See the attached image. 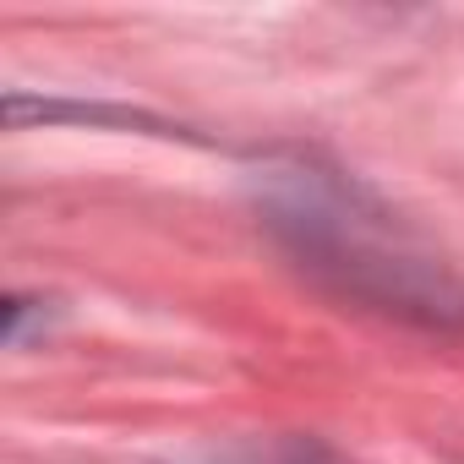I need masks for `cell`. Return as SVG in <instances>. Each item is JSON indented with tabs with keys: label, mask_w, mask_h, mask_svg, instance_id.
I'll return each mask as SVG.
<instances>
[{
	"label": "cell",
	"mask_w": 464,
	"mask_h": 464,
	"mask_svg": "<svg viewBox=\"0 0 464 464\" xmlns=\"http://www.w3.org/2000/svg\"><path fill=\"white\" fill-rule=\"evenodd\" d=\"M263 224L328 295L426 334H464V279L339 169H268Z\"/></svg>",
	"instance_id": "obj_1"
}]
</instances>
